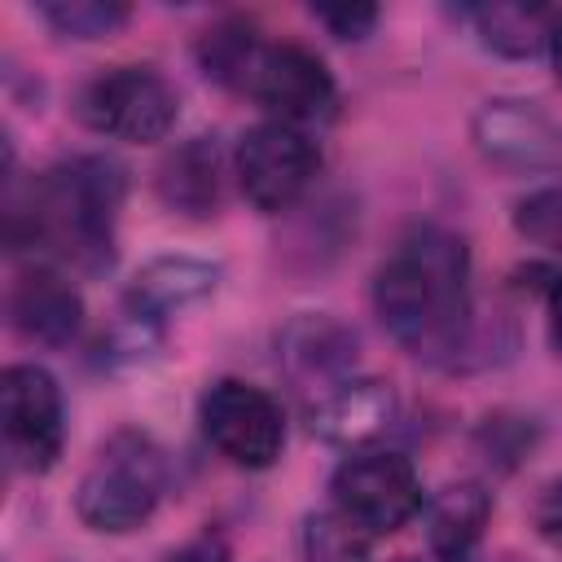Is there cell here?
<instances>
[{"mask_svg": "<svg viewBox=\"0 0 562 562\" xmlns=\"http://www.w3.org/2000/svg\"><path fill=\"white\" fill-rule=\"evenodd\" d=\"M549 61H553V75H558V83H562V9H558L553 31H549Z\"/></svg>", "mask_w": 562, "mask_h": 562, "instance_id": "obj_26", "label": "cell"}, {"mask_svg": "<svg viewBox=\"0 0 562 562\" xmlns=\"http://www.w3.org/2000/svg\"><path fill=\"white\" fill-rule=\"evenodd\" d=\"M263 40L259 31L246 22V18H228V22H215L211 31H202L198 40V66L206 79L233 88V92H246V75L259 57Z\"/></svg>", "mask_w": 562, "mask_h": 562, "instance_id": "obj_18", "label": "cell"}, {"mask_svg": "<svg viewBox=\"0 0 562 562\" xmlns=\"http://www.w3.org/2000/svg\"><path fill=\"white\" fill-rule=\"evenodd\" d=\"M220 285V263L193 259V255H158L149 263L136 268V277L127 281V312L145 316V321H162L198 299H206Z\"/></svg>", "mask_w": 562, "mask_h": 562, "instance_id": "obj_15", "label": "cell"}, {"mask_svg": "<svg viewBox=\"0 0 562 562\" xmlns=\"http://www.w3.org/2000/svg\"><path fill=\"white\" fill-rule=\"evenodd\" d=\"M4 312H9V325L26 342H40V347H66L83 325L79 290L70 285L66 272H57L48 263H26L13 277L9 294H4Z\"/></svg>", "mask_w": 562, "mask_h": 562, "instance_id": "obj_11", "label": "cell"}, {"mask_svg": "<svg viewBox=\"0 0 562 562\" xmlns=\"http://www.w3.org/2000/svg\"><path fill=\"white\" fill-rule=\"evenodd\" d=\"M492 522V492L474 479L448 483L426 501V544L439 562H470Z\"/></svg>", "mask_w": 562, "mask_h": 562, "instance_id": "obj_16", "label": "cell"}, {"mask_svg": "<svg viewBox=\"0 0 562 562\" xmlns=\"http://www.w3.org/2000/svg\"><path fill=\"white\" fill-rule=\"evenodd\" d=\"M465 18H470V26H474L483 48H492L501 57H514V61H527V57L549 48V31H553L558 9L518 4V0H492V4L465 9Z\"/></svg>", "mask_w": 562, "mask_h": 562, "instance_id": "obj_17", "label": "cell"}, {"mask_svg": "<svg viewBox=\"0 0 562 562\" xmlns=\"http://www.w3.org/2000/svg\"><path fill=\"white\" fill-rule=\"evenodd\" d=\"M127 171L105 154H75L44 167L22 202H9V246L44 250L79 272L114 268V228Z\"/></svg>", "mask_w": 562, "mask_h": 562, "instance_id": "obj_2", "label": "cell"}, {"mask_svg": "<svg viewBox=\"0 0 562 562\" xmlns=\"http://www.w3.org/2000/svg\"><path fill=\"white\" fill-rule=\"evenodd\" d=\"M329 505L369 540L395 536L426 509L417 465L395 448H356L329 474Z\"/></svg>", "mask_w": 562, "mask_h": 562, "instance_id": "obj_5", "label": "cell"}, {"mask_svg": "<svg viewBox=\"0 0 562 562\" xmlns=\"http://www.w3.org/2000/svg\"><path fill=\"white\" fill-rule=\"evenodd\" d=\"M167 483H171L167 452L145 430L123 426L97 443L88 470L79 474L75 514L88 531L127 536V531H140L158 514Z\"/></svg>", "mask_w": 562, "mask_h": 562, "instance_id": "obj_3", "label": "cell"}, {"mask_svg": "<svg viewBox=\"0 0 562 562\" xmlns=\"http://www.w3.org/2000/svg\"><path fill=\"white\" fill-rule=\"evenodd\" d=\"M400 417V395L382 378H347L312 404V435L329 448H373Z\"/></svg>", "mask_w": 562, "mask_h": 562, "instance_id": "obj_12", "label": "cell"}, {"mask_svg": "<svg viewBox=\"0 0 562 562\" xmlns=\"http://www.w3.org/2000/svg\"><path fill=\"white\" fill-rule=\"evenodd\" d=\"M316 171H321V145L303 127H290V123L263 119V123L246 127L233 149L237 189L263 215L290 211L307 193Z\"/></svg>", "mask_w": 562, "mask_h": 562, "instance_id": "obj_7", "label": "cell"}, {"mask_svg": "<svg viewBox=\"0 0 562 562\" xmlns=\"http://www.w3.org/2000/svg\"><path fill=\"white\" fill-rule=\"evenodd\" d=\"M522 285L540 294L544 303V334H549V347L553 356L562 360V263H527L518 268Z\"/></svg>", "mask_w": 562, "mask_h": 562, "instance_id": "obj_22", "label": "cell"}, {"mask_svg": "<svg viewBox=\"0 0 562 562\" xmlns=\"http://www.w3.org/2000/svg\"><path fill=\"white\" fill-rule=\"evenodd\" d=\"M531 527H536V536H540L549 549L562 553V474H553V479L536 492V501H531Z\"/></svg>", "mask_w": 562, "mask_h": 562, "instance_id": "obj_24", "label": "cell"}, {"mask_svg": "<svg viewBox=\"0 0 562 562\" xmlns=\"http://www.w3.org/2000/svg\"><path fill=\"white\" fill-rule=\"evenodd\" d=\"M373 312L395 347L435 369L465 364L474 347L470 246L439 224L408 228L373 272Z\"/></svg>", "mask_w": 562, "mask_h": 562, "instance_id": "obj_1", "label": "cell"}, {"mask_svg": "<svg viewBox=\"0 0 562 562\" xmlns=\"http://www.w3.org/2000/svg\"><path fill=\"white\" fill-rule=\"evenodd\" d=\"M171 562H224V553H220L211 540H198V544H189L184 553H176Z\"/></svg>", "mask_w": 562, "mask_h": 562, "instance_id": "obj_25", "label": "cell"}, {"mask_svg": "<svg viewBox=\"0 0 562 562\" xmlns=\"http://www.w3.org/2000/svg\"><path fill=\"white\" fill-rule=\"evenodd\" d=\"M299 553H303V562H373L369 536L360 527H351L334 505L303 518Z\"/></svg>", "mask_w": 562, "mask_h": 562, "instance_id": "obj_20", "label": "cell"}, {"mask_svg": "<svg viewBox=\"0 0 562 562\" xmlns=\"http://www.w3.org/2000/svg\"><path fill=\"white\" fill-rule=\"evenodd\" d=\"M154 193L167 211L211 220L224 202V149L215 136H189L154 167Z\"/></svg>", "mask_w": 562, "mask_h": 562, "instance_id": "obj_14", "label": "cell"}, {"mask_svg": "<svg viewBox=\"0 0 562 562\" xmlns=\"http://www.w3.org/2000/svg\"><path fill=\"white\" fill-rule=\"evenodd\" d=\"M356 329L342 325L329 312H307L294 316L281 329V364L299 386H321V395H329L334 386H342L347 378H356Z\"/></svg>", "mask_w": 562, "mask_h": 562, "instance_id": "obj_13", "label": "cell"}, {"mask_svg": "<svg viewBox=\"0 0 562 562\" xmlns=\"http://www.w3.org/2000/svg\"><path fill=\"white\" fill-rule=\"evenodd\" d=\"M246 97L259 101L272 123H290L303 132L338 114V83L329 66L294 40H263L246 75Z\"/></svg>", "mask_w": 562, "mask_h": 562, "instance_id": "obj_8", "label": "cell"}, {"mask_svg": "<svg viewBox=\"0 0 562 562\" xmlns=\"http://www.w3.org/2000/svg\"><path fill=\"white\" fill-rule=\"evenodd\" d=\"M509 220H514V233L522 241H531V246H540V250L562 259V180L522 193L514 202Z\"/></svg>", "mask_w": 562, "mask_h": 562, "instance_id": "obj_21", "label": "cell"}, {"mask_svg": "<svg viewBox=\"0 0 562 562\" xmlns=\"http://www.w3.org/2000/svg\"><path fill=\"white\" fill-rule=\"evenodd\" d=\"M312 18L334 40H364L378 26V9L373 4H312Z\"/></svg>", "mask_w": 562, "mask_h": 562, "instance_id": "obj_23", "label": "cell"}, {"mask_svg": "<svg viewBox=\"0 0 562 562\" xmlns=\"http://www.w3.org/2000/svg\"><path fill=\"white\" fill-rule=\"evenodd\" d=\"M474 149L505 171L562 167V123L527 97H487L470 119Z\"/></svg>", "mask_w": 562, "mask_h": 562, "instance_id": "obj_10", "label": "cell"}, {"mask_svg": "<svg viewBox=\"0 0 562 562\" xmlns=\"http://www.w3.org/2000/svg\"><path fill=\"white\" fill-rule=\"evenodd\" d=\"M198 426L206 443L241 470H268L285 452L281 404L246 378H215L198 400Z\"/></svg>", "mask_w": 562, "mask_h": 562, "instance_id": "obj_6", "label": "cell"}, {"mask_svg": "<svg viewBox=\"0 0 562 562\" xmlns=\"http://www.w3.org/2000/svg\"><path fill=\"white\" fill-rule=\"evenodd\" d=\"M0 417L9 461L26 474L57 465L66 443V404L61 386L44 364H9L0 378Z\"/></svg>", "mask_w": 562, "mask_h": 562, "instance_id": "obj_9", "label": "cell"}, {"mask_svg": "<svg viewBox=\"0 0 562 562\" xmlns=\"http://www.w3.org/2000/svg\"><path fill=\"white\" fill-rule=\"evenodd\" d=\"M75 119L110 140L154 145L180 119V92L158 66H110L75 92Z\"/></svg>", "mask_w": 562, "mask_h": 562, "instance_id": "obj_4", "label": "cell"}, {"mask_svg": "<svg viewBox=\"0 0 562 562\" xmlns=\"http://www.w3.org/2000/svg\"><path fill=\"white\" fill-rule=\"evenodd\" d=\"M35 13L61 40H105V35L123 31L132 18V9L123 0H48Z\"/></svg>", "mask_w": 562, "mask_h": 562, "instance_id": "obj_19", "label": "cell"}]
</instances>
